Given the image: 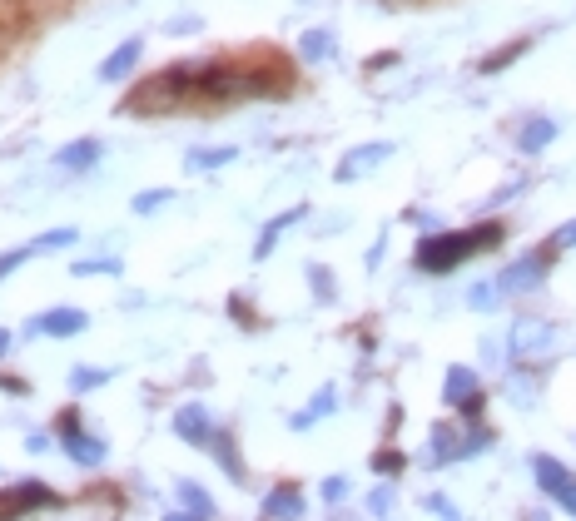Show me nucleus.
Returning a JSON list of instances; mask_svg holds the SVG:
<instances>
[{
  "label": "nucleus",
  "mask_w": 576,
  "mask_h": 521,
  "mask_svg": "<svg viewBox=\"0 0 576 521\" xmlns=\"http://www.w3.org/2000/svg\"><path fill=\"white\" fill-rule=\"evenodd\" d=\"M497 239H502L497 224H492V229H472V234H437V239H423V244H418V263H423L428 273H442V268H457L462 259H472V249L497 244Z\"/></svg>",
  "instance_id": "obj_1"
},
{
  "label": "nucleus",
  "mask_w": 576,
  "mask_h": 521,
  "mask_svg": "<svg viewBox=\"0 0 576 521\" xmlns=\"http://www.w3.org/2000/svg\"><path fill=\"white\" fill-rule=\"evenodd\" d=\"M532 477L542 482V492L547 497H557L567 512H576V477L557 462V457H532Z\"/></svg>",
  "instance_id": "obj_2"
},
{
  "label": "nucleus",
  "mask_w": 576,
  "mask_h": 521,
  "mask_svg": "<svg viewBox=\"0 0 576 521\" xmlns=\"http://www.w3.org/2000/svg\"><path fill=\"white\" fill-rule=\"evenodd\" d=\"M388 154H393V144H363V149H353V154L338 164V179H343V184H353V179H363L368 169H378Z\"/></svg>",
  "instance_id": "obj_3"
},
{
  "label": "nucleus",
  "mask_w": 576,
  "mask_h": 521,
  "mask_svg": "<svg viewBox=\"0 0 576 521\" xmlns=\"http://www.w3.org/2000/svg\"><path fill=\"white\" fill-rule=\"evenodd\" d=\"M557 338H552V323H542V318H522L517 323V333H512V348L527 358V353H547Z\"/></svg>",
  "instance_id": "obj_4"
},
{
  "label": "nucleus",
  "mask_w": 576,
  "mask_h": 521,
  "mask_svg": "<svg viewBox=\"0 0 576 521\" xmlns=\"http://www.w3.org/2000/svg\"><path fill=\"white\" fill-rule=\"evenodd\" d=\"M542 278H547V259H522L497 278V288H502V293H517V288H532V283H542Z\"/></svg>",
  "instance_id": "obj_5"
},
{
  "label": "nucleus",
  "mask_w": 576,
  "mask_h": 521,
  "mask_svg": "<svg viewBox=\"0 0 576 521\" xmlns=\"http://www.w3.org/2000/svg\"><path fill=\"white\" fill-rule=\"evenodd\" d=\"M552 139H557V125H552V120H542V115H537V120H527L522 134H517V144H522L527 154H542Z\"/></svg>",
  "instance_id": "obj_6"
},
{
  "label": "nucleus",
  "mask_w": 576,
  "mask_h": 521,
  "mask_svg": "<svg viewBox=\"0 0 576 521\" xmlns=\"http://www.w3.org/2000/svg\"><path fill=\"white\" fill-rule=\"evenodd\" d=\"M80 328H85V313H45V318H35V333H50V338H70Z\"/></svg>",
  "instance_id": "obj_7"
},
{
  "label": "nucleus",
  "mask_w": 576,
  "mask_h": 521,
  "mask_svg": "<svg viewBox=\"0 0 576 521\" xmlns=\"http://www.w3.org/2000/svg\"><path fill=\"white\" fill-rule=\"evenodd\" d=\"M447 402H472V392H477V378L467 373V368H452V378H447Z\"/></svg>",
  "instance_id": "obj_8"
},
{
  "label": "nucleus",
  "mask_w": 576,
  "mask_h": 521,
  "mask_svg": "<svg viewBox=\"0 0 576 521\" xmlns=\"http://www.w3.org/2000/svg\"><path fill=\"white\" fill-rule=\"evenodd\" d=\"M135 55H140V40H130V45H120V50H115V60H110V65H105L100 75H105V80H120V75H125L130 65H135Z\"/></svg>",
  "instance_id": "obj_9"
},
{
  "label": "nucleus",
  "mask_w": 576,
  "mask_h": 521,
  "mask_svg": "<svg viewBox=\"0 0 576 521\" xmlns=\"http://www.w3.org/2000/svg\"><path fill=\"white\" fill-rule=\"evenodd\" d=\"M264 512H269V517H298V512H303V502H298V497L284 487L279 497H269V502H264Z\"/></svg>",
  "instance_id": "obj_10"
},
{
  "label": "nucleus",
  "mask_w": 576,
  "mask_h": 521,
  "mask_svg": "<svg viewBox=\"0 0 576 521\" xmlns=\"http://www.w3.org/2000/svg\"><path fill=\"white\" fill-rule=\"evenodd\" d=\"M298 50H303L308 60H323V55L333 50V35H328V30H313V35H303V45H298Z\"/></svg>",
  "instance_id": "obj_11"
},
{
  "label": "nucleus",
  "mask_w": 576,
  "mask_h": 521,
  "mask_svg": "<svg viewBox=\"0 0 576 521\" xmlns=\"http://www.w3.org/2000/svg\"><path fill=\"white\" fill-rule=\"evenodd\" d=\"M90 159H100V144H70L60 154V164H90Z\"/></svg>",
  "instance_id": "obj_12"
},
{
  "label": "nucleus",
  "mask_w": 576,
  "mask_h": 521,
  "mask_svg": "<svg viewBox=\"0 0 576 521\" xmlns=\"http://www.w3.org/2000/svg\"><path fill=\"white\" fill-rule=\"evenodd\" d=\"M229 159H234V149H214V154H194L189 164L199 169V164H229Z\"/></svg>",
  "instance_id": "obj_13"
},
{
  "label": "nucleus",
  "mask_w": 576,
  "mask_h": 521,
  "mask_svg": "<svg viewBox=\"0 0 576 521\" xmlns=\"http://www.w3.org/2000/svg\"><path fill=\"white\" fill-rule=\"evenodd\" d=\"M164 199H169V194H164V189H154V194H140V199H135V209H154V204H164Z\"/></svg>",
  "instance_id": "obj_14"
},
{
  "label": "nucleus",
  "mask_w": 576,
  "mask_h": 521,
  "mask_svg": "<svg viewBox=\"0 0 576 521\" xmlns=\"http://www.w3.org/2000/svg\"><path fill=\"white\" fill-rule=\"evenodd\" d=\"M557 249H576V224H567V229H557V239H552Z\"/></svg>",
  "instance_id": "obj_15"
},
{
  "label": "nucleus",
  "mask_w": 576,
  "mask_h": 521,
  "mask_svg": "<svg viewBox=\"0 0 576 521\" xmlns=\"http://www.w3.org/2000/svg\"><path fill=\"white\" fill-rule=\"evenodd\" d=\"M184 497H189V507H199V512H214V507H209V497H199V487H184Z\"/></svg>",
  "instance_id": "obj_16"
},
{
  "label": "nucleus",
  "mask_w": 576,
  "mask_h": 521,
  "mask_svg": "<svg viewBox=\"0 0 576 521\" xmlns=\"http://www.w3.org/2000/svg\"><path fill=\"white\" fill-rule=\"evenodd\" d=\"M20 259H25V254H10V259H0V278H5V273H10V268H15Z\"/></svg>",
  "instance_id": "obj_17"
},
{
  "label": "nucleus",
  "mask_w": 576,
  "mask_h": 521,
  "mask_svg": "<svg viewBox=\"0 0 576 521\" xmlns=\"http://www.w3.org/2000/svg\"><path fill=\"white\" fill-rule=\"evenodd\" d=\"M5 348H10V333H5V328H0V353H5Z\"/></svg>",
  "instance_id": "obj_18"
}]
</instances>
